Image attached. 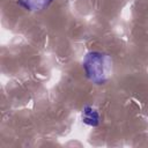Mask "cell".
<instances>
[{
	"label": "cell",
	"mask_w": 148,
	"mask_h": 148,
	"mask_svg": "<svg viewBox=\"0 0 148 148\" xmlns=\"http://www.w3.org/2000/svg\"><path fill=\"white\" fill-rule=\"evenodd\" d=\"M87 77L96 83H106L112 75V59L109 54L99 51H90L84 56L82 62Z\"/></svg>",
	"instance_id": "obj_1"
},
{
	"label": "cell",
	"mask_w": 148,
	"mask_h": 148,
	"mask_svg": "<svg viewBox=\"0 0 148 148\" xmlns=\"http://www.w3.org/2000/svg\"><path fill=\"white\" fill-rule=\"evenodd\" d=\"M53 0H18L17 3L29 12H42L47 8Z\"/></svg>",
	"instance_id": "obj_2"
},
{
	"label": "cell",
	"mask_w": 148,
	"mask_h": 148,
	"mask_svg": "<svg viewBox=\"0 0 148 148\" xmlns=\"http://www.w3.org/2000/svg\"><path fill=\"white\" fill-rule=\"evenodd\" d=\"M81 118L86 125L91 126V127H96L99 124V113L95 108H92L90 105H86L83 108Z\"/></svg>",
	"instance_id": "obj_3"
}]
</instances>
